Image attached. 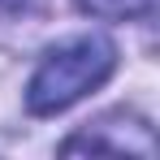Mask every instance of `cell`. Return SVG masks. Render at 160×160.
Masks as SVG:
<instances>
[{
	"label": "cell",
	"instance_id": "obj_1",
	"mask_svg": "<svg viewBox=\"0 0 160 160\" xmlns=\"http://www.w3.org/2000/svg\"><path fill=\"white\" fill-rule=\"evenodd\" d=\"M112 69H117V48L104 35L69 39V43L52 48L39 61V69H35V78L26 87V108L35 117L65 112L69 104H78L87 91L104 87Z\"/></svg>",
	"mask_w": 160,
	"mask_h": 160
},
{
	"label": "cell",
	"instance_id": "obj_2",
	"mask_svg": "<svg viewBox=\"0 0 160 160\" xmlns=\"http://www.w3.org/2000/svg\"><path fill=\"white\" fill-rule=\"evenodd\" d=\"M82 13L104 18V22H126V18H152L156 0H74Z\"/></svg>",
	"mask_w": 160,
	"mask_h": 160
}]
</instances>
